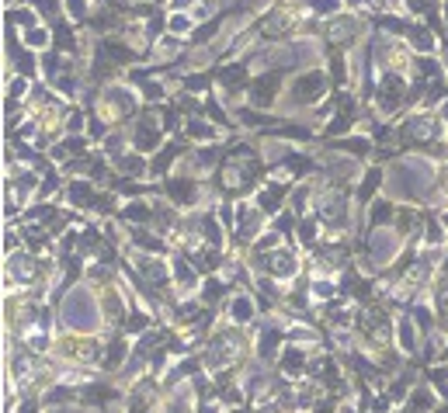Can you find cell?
Wrapping results in <instances>:
<instances>
[{
  "mask_svg": "<svg viewBox=\"0 0 448 413\" xmlns=\"http://www.w3.org/2000/svg\"><path fill=\"white\" fill-rule=\"evenodd\" d=\"M63 312H66V323L73 327V330H91L94 327V299L77 288L66 302H63Z\"/></svg>",
  "mask_w": 448,
  "mask_h": 413,
  "instance_id": "6da1fadb",
  "label": "cell"
},
{
  "mask_svg": "<svg viewBox=\"0 0 448 413\" xmlns=\"http://www.w3.org/2000/svg\"><path fill=\"white\" fill-rule=\"evenodd\" d=\"M323 87H327V77L323 73H302V77L295 80V87H292V101L295 104H306V101H317L320 94H323Z\"/></svg>",
  "mask_w": 448,
  "mask_h": 413,
  "instance_id": "7a4b0ae2",
  "label": "cell"
},
{
  "mask_svg": "<svg viewBox=\"0 0 448 413\" xmlns=\"http://www.w3.org/2000/svg\"><path fill=\"white\" fill-rule=\"evenodd\" d=\"M258 267L268 271V275H275V278H292V275L299 271V260L292 258L289 250H275V254H271V258H264Z\"/></svg>",
  "mask_w": 448,
  "mask_h": 413,
  "instance_id": "3957f363",
  "label": "cell"
},
{
  "mask_svg": "<svg viewBox=\"0 0 448 413\" xmlns=\"http://www.w3.org/2000/svg\"><path fill=\"white\" fill-rule=\"evenodd\" d=\"M403 136H407V139H417V143H421V139L431 143V139L438 136V122H434L431 115H414V118L403 126Z\"/></svg>",
  "mask_w": 448,
  "mask_h": 413,
  "instance_id": "277c9868",
  "label": "cell"
},
{
  "mask_svg": "<svg viewBox=\"0 0 448 413\" xmlns=\"http://www.w3.org/2000/svg\"><path fill=\"white\" fill-rule=\"evenodd\" d=\"M403 98H407V91H403V80H396L393 73L382 80V91H379V108L382 111H396L399 104H403Z\"/></svg>",
  "mask_w": 448,
  "mask_h": 413,
  "instance_id": "5b68a950",
  "label": "cell"
},
{
  "mask_svg": "<svg viewBox=\"0 0 448 413\" xmlns=\"http://www.w3.org/2000/svg\"><path fill=\"white\" fill-rule=\"evenodd\" d=\"M278 83H282V73H264V77L254 83V91H250V101L258 104V108H268V104L275 101Z\"/></svg>",
  "mask_w": 448,
  "mask_h": 413,
  "instance_id": "8992f818",
  "label": "cell"
},
{
  "mask_svg": "<svg viewBox=\"0 0 448 413\" xmlns=\"http://www.w3.org/2000/svg\"><path fill=\"white\" fill-rule=\"evenodd\" d=\"M160 143V129H157V122H139V129H136V150L139 153H150L153 146Z\"/></svg>",
  "mask_w": 448,
  "mask_h": 413,
  "instance_id": "52a82bcc",
  "label": "cell"
},
{
  "mask_svg": "<svg viewBox=\"0 0 448 413\" xmlns=\"http://www.w3.org/2000/svg\"><path fill=\"white\" fill-rule=\"evenodd\" d=\"M230 320H233V323L254 320V302H250L247 295H233V299H230Z\"/></svg>",
  "mask_w": 448,
  "mask_h": 413,
  "instance_id": "ba28073f",
  "label": "cell"
},
{
  "mask_svg": "<svg viewBox=\"0 0 448 413\" xmlns=\"http://www.w3.org/2000/svg\"><path fill=\"white\" fill-rule=\"evenodd\" d=\"M302 364H306V355H302V351H295V347H285V355H282V368H285L289 375H299V372H302Z\"/></svg>",
  "mask_w": 448,
  "mask_h": 413,
  "instance_id": "9c48e42d",
  "label": "cell"
},
{
  "mask_svg": "<svg viewBox=\"0 0 448 413\" xmlns=\"http://www.w3.org/2000/svg\"><path fill=\"white\" fill-rule=\"evenodd\" d=\"M434 299H438V316L448 323V275L438 282V288H434Z\"/></svg>",
  "mask_w": 448,
  "mask_h": 413,
  "instance_id": "30bf717a",
  "label": "cell"
},
{
  "mask_svg": "<svg viewBox=\"0 0 448 413\" xmlns=\"http://www.w3.org/2000/svg\"><path fill=\"white\" fill-rule=\"evenodd\" d=\"M390 219H393V205H390V202H375V205H372V226L390 223Z\"/></svg>",
  "mask_w": 448,
  "mask_h": 413,
  "instance_id": "8fae6325",
  "label": "cell"
},
{
  "mask_svg": "<svg viewBox=\"0 0 448 413\" xmlns=\"http://www.w3.org/2000/svg\"><path fill=\"white\" fill-rule=\"evenodd\" d=\"M188 132H191L195 139H212V136H215V129H212L209 122H202V118H191V122H188Z\"/></svg>",
  "mask_w": 448,
  "mask_h": 413,
  "instance_id": "7c38bea8",
  "label": "cell"
},
{
  "mask_svg": "<svg viewBox=\"0 0 448 413\" xmlns=\"http://www.w3.org/2000/svg\"><path fill=\"white\" fill-rule=\"evenodd\" d=\"M396 337H399L403 351H407V355H414V330H410V323H396Z\"/></svg>",
  "mask_w": 448,
  "mask_h": 413,
  "instance_id": "4fadbf2b",
  "label": "cell"
},
{
  "mask_svg": "<svg viewBox=\"0 0 448 413\" xmlns=\"http://www.w3.org/2000/svg\"><path fill=\"white\" fill-rule=\"evenodd\" d=\"M219 80H223V87H240V83H243V70H240V66H226V70L219 73Z\"/></svg>",
  "mask_w": 448,
  "mask_h": 413,
  "instance_id": "5bb4252c",
  "label": "cell"
},
{
  "mask_svg": "<svg viewBox=\"0 0 448 413\" xmlns=\"http://www.w3.org/2000/svg\"><path fill=\"white\" fill-rule=\"evenodd\" d=\"M375 188H379V170H369V174H365V181H362V191H358V198L365 202V198H369Z\"/></svg>",
  "mask_w": 448,
  "mask_h": 413,
  "instance_id": "9a60e30c",
  "label": "cell"
},
{
  "mask_svg": "<svg viewBox=\"0 0 448 413\" xmlns=\"http://www.w3.org/2000/svg\"><path fill=\"white\" fill-rule=\"evenodd\" d=\"M410 42H414L417 49H424V52L434 49V46H431V35H427V31H421V28H410Z\"/></svg>",
  "mask_w": 448,
  "mask_h": 413,
  "instance_id": "2e32d148",
  "label": "cell"
},
{
  "mask_svg": "<svg viewBox=\"0 0 448 413\" xmlns=\"http://www.w3.org/2000/svg\"><path fill=\"white\" fill-rule=\"evenodd\" d=\"M126 355H129V351H126V344H122V340H118V344H111V351H108V368L122 364V362H126Z\"/></svg>",
  "mask_w": 448,
  "mask_h": 413,
  "instance_id": "e0dca14e",
  "label": "cell"
},
{
  "mask_svg": "<svg viewBox=\"0 0 448 413\" xmlns=\"http://www.w3.org/2000/svg\"><path fill=\"white\" fill-rule=\"evenodd\" d=\"M299 240H302L306 247H313V243H317V223H310V219H306V223L299 226Z\"/></svg>",
  "mask_w": 448,
  "mask_h": 413,
  "instance_id": "ac0fdd59",
  "label": "cell"
},
{
  "mask_svg": "<svg viewBox=\"0 0 448 413\" xmlns=\"http://www.w3.org/2000/svg\"><path fill=\"white\" fill-rule=\"evenodd\" d=\"M126 215H129V219H150L153 212H150V205H143V202H132V205L126 208Z\"/></svg>",
  "mask_w": 448,
  "mask_h": 413,
  "instance_id": "d6986e66",
  "label": "cell"
},
{
  "mask_svg": "<svg viewBox=\"0 0 448 413\" xmlns=\"http://www.w3.org/2000/svg\"><path fill=\"white\" fill-rule=\"evenodd\" d=\"M28 46H46V31H28Z\"/></svg>",
  "mask_w": 448,
  "mask_h": 413,
  "instance_id": "ffe728a7",
  "label": "cell"
},
{
  "mask_svg": "<svg viewBox=\"0 0 448 413\" xmlns=\"http://www.w3.org/2000/svg\"><path fill=\"white\" fill-rule=\"evenodd\" d=\"M445 223H448V215H445Z\"/></svg>",
  "mask_w": 448,
  "mask_h": 413,
  "instance_id": "44dd1931",
  "label": "cell"
}]
</instances>
